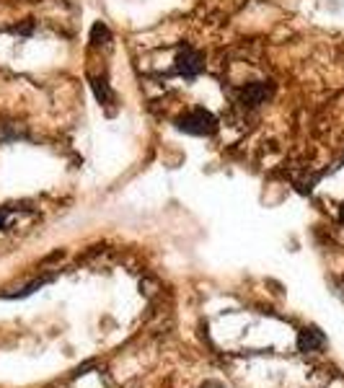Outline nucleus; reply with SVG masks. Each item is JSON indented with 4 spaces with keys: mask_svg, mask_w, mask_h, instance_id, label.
<instances>
[{
    "mask_svg": "<svg viewBox=\"0 0 344 388\" xmlns=\"http://www.w3.org/2000/svg\"><path fill=\"white\" fill-rule=\"evenodd\" d=\"M177 127L181 132H186V135L208 137V135H215L217 119H215V114L208 109H192L189 114L177 119Z\"/></svg>",
    "mask_w": 344,
    "mask_h": 388,
    "instance_id": "nucleus-1",
    "label": "nucleus"
},
{
    "mask_svg": "<svg viewBox=\"0 0 344 388\" xmlns=\"http://www.w3.org/2000/svg\"><path fill=\"white\" fill-rule=\"evenodd\" d=\"M202 388H223V383H217V380H208Z\"/></svg>",
    "mask_w": 344,
    "mask_h": 388,
    "instance_id": "nucleus-7",
    "label": "nucleus"
},
{
    "mask_svg": "<svg viewBox=\"0 0 344 388\" xmlns=\"http://www.w3.org/2000/svg\"><path fill=\"white\" fill-rule=\"evenodd\" d=\"M339 218H342V223H344V205H342V210H339Z\"/></svg>",
    "mask_w": 344,
    "mask_h": 388,
    "instance_id": "nucleus-9",
    "label": "nucleus"
},
{
    "mask_svg": "<svg viewBox=\"0 0 344 388\" xmlns=\"http://www.w3.org/2000/svg\"><path fill=\"white\" fill-rule=\"evenodd\" d=\"M324 342L326 339L319 329H303L300 337H298V347H300V352H316V349L324 347Z\"/></svg>",
    "mask_w": 344,
    "mask_h": 388,
    "instance_id": "nucleus-4",
    "label": "nucleus"
},
{
    "mask_svg": "<svg viewBox=\"0 0 344 388\" xmlns=\"http://www.w3.org/2000/svg\"><path fill=\"white\" fill-rule=\"evenodd\" d=\"M174 70L179 73V75H184V78H194V75H200L202 68H205V60H202V55L197 52V49L192 47H184L179 49L177 60H174Z\"/></svg>",
    "mask_w": 344,
    "mask_h": 388,
    "instance_id": "nucleus-2",
    "label": "nucleus"
},
{
    "mask_svg": "<svg viewBox=\"0 0 344 388\" xmlns=\"http://www.w3.org/2000/svg\"><path fill=\"white\" fill-rule=\"evenodd\" d=\"M3 223H6V210L0 207V228H3Z\"/></svg>",
    "mask_w": 344,
    "mask_h": 388,
    "instance_id": "nucleus-8",
    "label": "nucleus"
},
{
    "mask_svg": "<svg viewBox=\"0 0 344 388\" xmlns=\"http://www.w3.org/2000/svg\"><path fill=\"white\" fill-rule=\"evenodd\" d=\"M91 42H94V47H106L109 42H112V34L106 29L104 24H94L91 29Z\"/></svg>",
    "mask_w": 344,
    "mask_h": 388,
    "instance_id": "nucleus-5",
    "label": "nucleus"
},
{
    "mask_svg": "<svg viewBox=\"0 0 344 388\" xmlns=\"http://www.w3.org/2000/svg\"><path fill=\"white\" fill-rule=\"evenodd\" d=\"M274 94V86L272 83H267V80H256V83H248V86L241 88L238 94V101L248 109H254L259 104H265L269 96Z\"/></svg>",
    "mask_w": 344,
    "mask_h": 388,
    "instance_id": "nucleus-3",
    "label": "nucleus"
},
{
    "mask_svg": "<svg viewBox=\"0 0 344 388\" xmlns=\"http://www.w3.org/2000/svg\"><path fill=\"white\" fill-rule=\"evenodd\" d=\"M94 94H96V99L101 104H109V101H112V88H109V83H106L104 78H96V80H94Z\"/></svg>",
    "mask_w": 344,
    "mask_h": 388,
    "instance_id": "nucleus-6",
    "label": "nucleus"
}]
</instances>
